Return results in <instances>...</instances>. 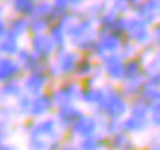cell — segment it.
<instances>
[{
  "label": "cell",
  "mask_w": 160,
  "mask_h": 150,
  "mask_svg": "<svg viewBox=\"0 0 160 150\" xmlns=\"http://www.w3.org/2000/svg\"><path fill=\"white\" fill-rule=\"evenodd\" d=\"M80 57L82 55L74 51L72 47H65V49L55 53L53 60L45 65V72L51 78V82L55 84V82L62 80V78H74V70L78 66Z\"/></svg>",
  "instance_id": "obj_1"
},
{
  "label": "cell",
  "mask_w": 160,
  "mask_h": 150,
  "mask_svg": "<svg viewBox=\"0 0 160 150\" xmlns=\"http://www.w3.org/2000/svg\"><path fill=\"white\" fill-rule=\"evenodd\" d=\"M16 131L26 137H39V138H49V140H65L67 135L59 129L55 117H43V119H23L18 123Z\"/></svg>",
  "instance_id": "obj_2"
},
{
  "label": "cell",
  "mask_w": 160,
  "mask_h": 150,
  "mask_svg": "<svg viewBox=\"0 0 160 150\" xmlns=\"http://www.w3.org/2000/svg\"><path fill=\"white\" fill-rule=\"evenodd\" d=\"M53 99L59 105H68V104H80V92H82V82L76 78H62L51 86Z\"/></svg>",
  "instance_id": "obj_3"
},
{
  "label": "cell",
  "mask_w": 160,
  "mask_h": 150,
  "mask_svg": "<svg viewBox=\"0 0 160 150\" xmlns=\"http://www.w3.org/2000/svg\"><path fill=\"white\" fill-rule=\"evenodd\" d=\"M102 127H103V119H100V117L94 115V113H84L72 127H70V131L67 133V138H70V140L76 143V140H80V138L98 135Z\"/></svg>",
  "instance_id": "obj_4"
},
{
  "label": "cell",
  "mask_w": 160,
  "mask_h": 150,
  "mask_svg": "<svg viewBox=\"0 0 160 150\" xmlns=\"http://www.w3.org/2000/svg\"><path fill=\"white\" fill-rule=\"evenodd\" d=\"M22 86H23V94H26V96L35 98V96H39V94H43V92H49L53 82H51V78L47 76L45 66H43L39 70L23 74L22 76Z\"/></svg>",
  "instance_id": "obj_5"
},
{
  "label": "cell",
  "mask_w": 160,
  "mask_h": 150,
  "mask_svg": "<svg viewBox=\"0 0 160 150\" xmlns=\"http://www.w3.org/2000/svg\"><path fill=\"white\" fill-rule=\"evenodd\" d=\"M26 47L35 55V57L43 62V65H47V62H51L55 53H57V47H55V43L51 41L49 33H37V35H29L28 41H26Z\"/></svg>",
  "instance_id": "obj_6"
},
{
  "label": "cell",
  "mask_w": 160,
  "mask_h": 150,
  "mask_svg": "<svg viewBox=\"0 0 160 150\" xmlns=\"http://www.w3.org/2000/svg\"><path fill=\"white\" fill-rule=\"evenodd\" d=\"M86 111L82 107H80V104H68V105H59L57 109H55V113H53V117H55V121H57V125H59V129L65 133L70 131V127L82 117Z\"/></svg>",
  "instance_id": "obj_7"
},
{
  "label": "cell",
  "mask_w": 160,
  "mask_h": 150,
  "mask_svg": "<svg viewBox=\"0 0 160 150\" xmlns=\"http://www.w3.org/2000/svg\"><path fill=\"white\" fill-rule=\"evenodd\" d=\"M125 35L135 45H147L152 39V31H150L148 23H145L135 16V18H125Z\"/></svg>",
  "instance_id": "obj_8"
},
{
  "label": "cell",
  "mask_w": 160,
  "mask_h": 150,
  "mask_svg": "<svg viewBox=\"0 0 160 150\" xmlns=\"http://www.w3.org/2000/svg\"><path fill=\"white\" fill-rule=\"evenodd\" d=\"M100 68H102V74L106 76L108 80L123 82V78H125V59L119 53L108 55V57L100 59Z\"/></svg>",
  "instance_id": "obj_9"
},
{
  "label": "cell",
  "mask_w": 160,
  "mask_h": 150,
  "mask_svg": "<svg viewBox=\"0 0 160 150\" xmlns=\"http://www.w3.org/2000/svg\"><path fill=\"white\" fill-rule=\"evenodd\" d=\"M57 109V104L53 99L51 92H43L39 96L31 98V109H29V117L31 119H43V117H51Z\"/></svg>",
  "instance_id": "obj_10"
},
{
  "label": "cell",
  "mask_w": 160,
  "mask_h": 150,
  "mask_svg": "<svg viewBox=\"0 0 160 150\" xmlns=\"http://www.w3.org/2000/svg\"><path fill=\"white\" fill-rule=\"evenodd\" d=\"M23 76V70L16 57H0V84L20 80Z\"/></svg>",
  "instance_id": "obj_11"
},
{
  "label": "cell",
  "mask_w": 160,
  "mask_h": 150,
  "mask_svg": "<svg viewBox=\"0 0 160 150\" xmlns=\"http://www.w3.org/2000/svg\"><path fill=\"white\" fill-rule=\"evenodd\" d=\"M6 27H8V35L18 37L22 41H28L29 37V18H23V16H6Z\"/></svg>",
  "instance_id": "obj_12"
},
{
  "label": "cell",
  "mask_w": 160,
  "mask_h": 150,
  "mask_svg": "<svg viewBox=\"0 0 160 150\" xmlns=\"http://www.w3.org/2000/svg\"><path fill=\"white\" fill-rule=\"evenodd\" d=\"M23 96V86H22V78L20 80H12L6 84H0V104H14L16 99H20Z\"/></svg>",
  "instance_id": "obj_13"
},
{
  "label": "cell",
  "mask_w": 160,
  "mask_h": 150,
  "mask_svg": "<svg viewBox=\"0 0 160 150\" xmlns=\"http://www.w3.org/2000/svg\"><path fill=\"white\" fill-rule=\"evenodd\" d=\"M35 6H37V0H8V2H6L8 14L23 16V18H31Z\"/></svg>",
  "instance_id": "obj_14"
},
{
  "label": "cell",
  "mask_w": 160,
  "mask_h": 150,
  "mask_svg": "<svg viewBox=\"0 0 160 150\" xmlns=\"http://www.w3.org/2000/svg\"><path fill=\"white\" fill-rule=\"evenodd\" d=\"M16 60L20 62V66L23 70V74H28V72H33V70H39V68H43L45 65L41 60H39L33 53H31L28 47H23V49L18 53V57H16Z\"/></svg>",
  "instance_id": "obj_15"
},
{
  "label": "cell",
  "mask_w": 160,
  "mask_h": 150,
  "mask_svg": "<svg viewBox=\"0 0 160 150\" xmlns=\"http://www.w3.org/2000/svg\"><path fill=\"white\" fill-rule=\"evenodd\" d=\"M96 70H98V65H96V60L92 55H82L78 60V66L74 70V78L76 80H86V78H92L96 74Z\"/></svg>",
  "instance_id": "obj_16"
},
{
  "label": "cell",
  "mask_w": 160,
  "mask_h": 150,
  "mask_svg": "<svg viewBox=\"0 0 160 150\" xmlns=\"http://www.w3.org/2000/svg\"><path fill=\"white\" fill-rule=\"evenodd\" d=\"M23 41L18 37H12V35H6L2 41H0V55L2 57H18V53L23 49Z\"/></svg>",
  "instance_id": "obj_17"
},
{
  "label": "cell",
  "mask_w": 160,
  "mask_h": 150,
  "mask_svg": "<svg viewBox=\"0 0 160 150\" xmlns=\"http://www.w3.org/2000/svg\"><path fill=\"white\" fill-rule=\"evenodd\" d=\"M76 146H78V150H103L108 146V138H106V135L98 133V135L76 140Z\"/></svg>",
  "instance_id": "obj_18"
},
{
  "label": "cell",
  "mask_w": 160,
  "mask_h": 150,
  "mask_svg": "<svg viewBox=\"0 0 160 150\" xmlns=\"http://www.w3.org/2000/svg\"><path fill=\"white\" fill-rule=\"evenodd\" d=\"M51 37V41L55 43V47H57V51L65 49V47H68V41H67V29H65V23H62L61 20L57 23H53L51 29L47 31Z\"/></svg>",
  "instance_id": "obj_19"
},
{
  "label": "cell",
  "mask_w": 160,
  "mask_h": 150,
  "mask_svg": "<svg viewBox=\"0 0 160 150\" xmlns=\"http://www.w3.org/2000/svg\"><path fill=\"white\" fill-rule=\"evenodd\" d=\"M55 143H59V140L39 138V137H26L23 138V150H53Z\"/></svg>",
  "instance_id": "obj_20"
},
{
  "label": "cell",
  "mask_w": 160,
  "mask_h": 150,
  "mask_svg": "<svg viewBox=\"0 0 160 150\" xmlns=\"http://www.w3.org/2000/svg\"><path fill=\"white\" fill-rule=\"evenodd\" d=\"M14 109H16V113H18V119L23 121V119H29V109H31V98L29 96H23L20 99H16L14 101Z\"/></svg>",
  "instance_id": "obj_21"
},
{
  "label": "cell",
  "mask_w": 160,
  "mask_h": 150,
  "mask_svg": "<svg viewBox=\"0 0 160 150\" xmlns=\"http://www.w3.org/2000/svg\"><path fill=\"white\" fill-rule=\"evenodd\" d=\"M51 2L61 14H68V12H78V8L82 6L86 0H51Z\"/></svg>",
  "instance_id": "obj_22"
},
{
  "label": "cell",
  "mask_w": 160,
  "mask_h": 150,
  "mask_svg": "<svg viewBox=\"0 0 160 150\" xmlns=\"http://www.w3.org/2000/svg\"><path fill=\"white\" fill-rule=\"evenodd\" d=\"M53 23L45 18H29V35H37V33H47L51 29Z\"/></svg>",
  "instance_id": "obj_23"
},
{
  "label": "cell",
  "mask_w": 160,
  "mask_h": 150,
  "mask_svg": "<svg viewBox=\"0 0 160 150\" xmlns=\"http://www.w3.org/2000/svg\"><path fill=\"white\" fill-rule=\"evenodd\" d=\"M16 127H18V123H12V121H6V119H0V143H8V140H12Z\"/></svg>",
  "instance_id": "obj_24"
},
{
  "label": "cell",
  "mask_w": 160,
  "mask_h": 150,
  "mask_svg": "<svg viewBox=\"0 0 160 150\" xmlns=\"http://www.w3.org/2000/svg\"><path fill=\"white\" fill-rule=\"evenodd\" d=\"M148 123H150V127H154V129L160 131V101H154V104H150Z\"/></svg>",
  "instance_id": "obj_25"
},
{
  "label": "cell",
  "mask_w": 160,
  "mask_h": 150,
  "mask_svg": "<svg viewBox=\"0 0 160 150\" xmlns=\"http://www.w3.org/2000/svg\"><path fill=\"white\" fill-rule=\"evenodd\" d=\"M59 150H78V146H76V143H74V140L65 138V143H62V146H61Z\"/></svg>",
  "instance_id": "obj_26"
},
{
  "label": "cell",
  "mask_w": 160,
  "mask_h": 150,
  "mask_svg": "<svg viewBox=\"0 0 160 150\" xmlns=\"http://www.w3.org/2000/svg\"><path fill=\"white\" fill-rule=\"evenodd\" d=\"M152 41H154V45L160 49V23H158V26L152 29Z\"/></svg>",
  "instance_id": "obj_27"
},
{
  "label": "cell",
  "mask_w": 160,
  "mask_h": 150,
  "mask_svg": "<svg viewBox=\"0 0 160 150\" xmlns=\"http://www.w3.org/2000/svg\"><path fill=\"white\" fill-rule=\"evenodd\" d=\"M8 35V27H6V18H0V41Z\"/></svg>",
  "instance_id": "obj_28"
},
{
  "label": "cell",
  "mask_w": 160,
  "mask_h": 150,
  "mask_svg": "<svg viewBox=\"0 0 160 150\" xmlns=\"http://www.w3.org/2000/svg\"><path fill=\"white\" fill-rule=\"evenodd\" d=\"M0 150H20V148L16 146L12 140H8V143H0Z\"/></svg>",
  "instance_id": "obj_29"
},
{
  "label": "cell",
  "mask_w": 160,
  "mask_h": 150,
  "mask_svg": "<svg viewBox=\"0 0 160 150\" xmlns=\"http://www.w3.org/2000/svg\"><path fill=\"white\" fill-rule=\"evenodd\" d=\"M8 2V0H0V4H6Z\"/></svg>",
  "instance_id": "obj_30"
}]
</instances>
